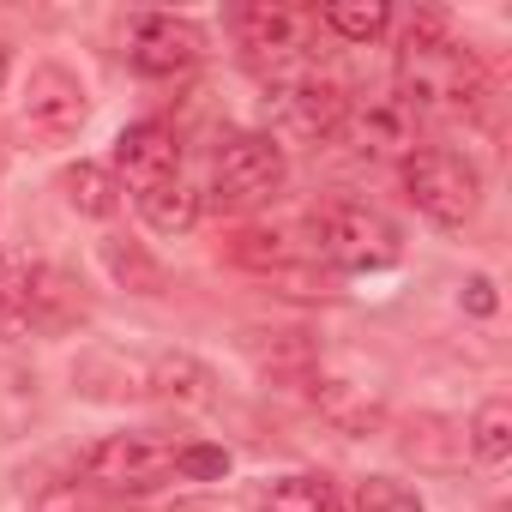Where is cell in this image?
Here are the masks:
<instances>
[{
    "label": "cell",
    "mask_w": 512,
    "mask_h": 512,
    "mask_svg": "<svg viewBox=\"0 0 512 512\" xmlns=\"http://www.w3.org/2000/svg\"><path fill=\"white\" fill-rule=\"evenodd\" d=\"M398 85H404V109H476L488 91V73L470 49H458L446 37V25L434 13H422L404 31V61H398Z\"/></svg>",
    "instance_id": "obj_1"
},
{
    "label": "cell",
    "mask_w": 512,
    "mask_h": 512,
    "mask_svg": "<svg viewBox=\"0 0 512 512\" xmlns=\"http://www.w3.org/2000/svg\"><path fill=\"white\" fill-rule=\"evenodd\" d=\"M314 241H320V253L338 272H386V266H398V253H404L398 223H386L368 205H326L314 217Z\"/></svg>",
    "instance_id": "obj_2"
},
{
    "label": "cell",
    "mask_w": 512,
    "mask_h": 512,
    "mask_svg": "<svg viewBox=\"0 0 512 512\" xmlns=\"http://www.w3.org/2000/svg\"><path fill=\"white\" fill-rule=\"evenodd\" d=\"M284 169L290 163L272 133H235V139H223V151L211 163V193L223 211H253L284 187Z\"/></svg>",
    "instance_id": "obj_3"
},
{
    "label": "cell",
    "mask_w": 512,
    "mask_h": 512,
    "mask_svg": "<svg viewBox=\"0 0 512 512\" xmlns=\"http://www.w3.org/2000/svg\"><path fill=\"white\" fill-rule=\"evenodd\" d=\"M404 187L416 199L422 217H434L440 229H458L476 217V199H482V181L464 157L452 151H410L404 157Z\"/></svg>",
    "instance_id": "obj_4"
},
{
    "label": "cell",
    "mask_w": 512,
    "mask_h": 512,
    "mask_svg": "<svg viewBox=\"0 0 512 512\" xmlns=\"http://www.w3.org/2000/svg\"><path fill=\"white\" fill-rule=\"evenodd\" d=\"M163 476H175V446L157 434H109L85 452V482L109 494H151Z\"/></svg>",
    "instance_id": "obj_5"
},
{
    "label": "cell",
    "mask_w": 512,
    "mask_h": 512,
    "mask_svg": "<svg viewBox=\"0 0 512 512\" xmlns=\"http://www.w3.org/2000/svg\"><path fill=\"white\" fill-rule=\"evenodd\" d=\"M175 169H181V139L163 121H139V127H127L115 139V181H127L139 199L157 193V187H169Z\"/></svg>",
    "instance_id": "obj_6"
},
{
    "label": "cell",
    "mask_w": 512,
    "mask_h": 512,
    "mask_svg": "<svg viewBox=\"0 0 512 512\" xmlns=\"http://www.w3.org/2000/svg\"><path fill=\"white\" fill-rule=\"evenodd\" d=\"M85 115H91L85 85H79L67 67L49 61V67L31 73V85H25V127H37V133H49V139H67V133L85 127Z\"/></svg>",
    "instance_id": "obj_7"
},
{
    "label": "cell",
    "mask_w": 512,
    "mask_h": 512,
    "mask_svg": "<svg viewBox=\"0 0 512 512\" xmlns=\"http://www.w3.org/2000/svg\"><path fill=\"white\" fill-rule=\"evenodd\" d=\"M199 49H205V37H199L187 19H175V13H145V19L133 25V43H127L133 67L151 73V79H163V73H187V67L199 61Z\"/></svg>",
    "instance_id": "obj_8"
},
{
    "label": "cell",
    "mask_w": 512,
    "mask_h": 512,
    "mask_svg": "<svg viewBox=\"0 0 512 512\" xmlns=\"http://www.w3.org/2000/svg\"><path fill=\"white\" fill-rule=\"evenodd\" d=\"M278 109H284V121H290L296 133H308V139H320V133H338V121L350 115L344 91H338L332 79H320V73H296V79H284V97H278Z\"/></svg>",
    "instance_id": "obj_9"
},
{
    "label": "cell",
    "mask_w": 512,
    "mask_h": 512,
    "mask_svg": "<svg viewBox=\"0 0 512 512\" xmlns=\"http://www.w3.org/2000/svg\"><path fill=\"white\" fill-rule=\"evenodd\" d=\"M235 31H241V43L253 49V55H296L302 49V31H308V13H296V7H241V19H235Z\"/></svg>",
    "instance_id": "obj_10"
},
{
    "label": "cell",
    "mask_w": 512,
    "mask_h": 512,
    "mask_svg": "<svg viewBox=\"0 0 512 512\" xmlns=\"http://www.w3.org/2000/svg\"><path fill=\"white\" fill-rule=\"evenodd\" d=\"M344 139H356L362 157H392V151H410V121L398 103H374V109H356L338 121Z\"/></svg>",
    "instance_id": "obj_11"
},
{
    "label": "cell",
    "mask_w": 512,
    "mask_h": 512,
    "mask_svg": "<svg viewBox=\"0 0 512 512\" xmlns=\"http://www.w3.org/2000/svg\"><path fill=\"white\" fill-rule=\"evenodd\" d=\"M61 193H67L85 217H115V211H121V181H115V169H103V163H73V169L61 175Z\"/></svg>",
    "instance_id": "obj_12"
},
{
    "label": "cell",
    "mask_w": 512,
    "mask_h": 512,
    "mask_svg": "<svg viewBox=\"0 0 512 512\" xmlns=\"http://www.w3.org/2000/svg\"><path fill=\"white\" fill-rule=\"evenodd\" d=\"M320 19H326V31H338L344 43H374V37H386L392 7H386V0H332Z\"/></svg>",
    "instance_id": "obj_13"
},
{
    "label": "cell",
    "mask_w": 512,
    "mask_h": 512,
    "mask_svg": "<svg viewBox=\"0 0 512 512\" xmlns=\"http://www.w3.org/2000/svg\"><path fill=\"white\" fill-rule=\"evenodd\" d=\"M139 211H145V223H151L157 235H187V229L199 223V193H193V187H181V181H169V187L145 193V199H139Z\"/></svg>",
    "instance_id": "obj_14"
},
{
    "label": "cell",
    "mask_w": 512,
    "mask_h": 512,
    "mask_svg": "<svg viewBox=\"0 0 512 512\" xmlns=\"http://www.w3.org/2000/svg\"><path fill=\"white\" fill-rule=\"evenodd\" d=\"M266 512H344V500L326 476H284V482H272Z\"/></svg>",
    "instance_id": "obj_15"
},
{
    "label": "cell",
    "mask_w": 512,
    "mask_h": 512,
    "mask_svg": "<svg viewBox=\"0 0 512 512\" xmlns=\"http://www.w3.org/2000/svg\"><path fill=\"white\" fill-rule=\"evenodd\" d=\"M470 452H476L482 464H500V458L512 452V404H506V398H488V404L476 410V422H470Z\"/></svg>",
    "instance_id": "obj_16"
},
{
    "label": "cell",
    "mask_w": 512,
    "mask_h": 512,
    "mask_svg": "<svg viewBox=\"0 0 512 512\" xmlns=\"http://www.w3.org/2000/svg\"><path fill=\"white\" fill-rule=\"evenodd\" d=\"M103 260H109V272H115L127 290H139V296H157V290H163V266H157V260H145L139 247L109 241V247H103Z\"/></svg>",
    "instance_id": "obj_17"
},
{
    "label": "cell",
    "mask_w": 512,
    "mask_h": 512,
    "mask_svg": "<svg viewBox=\"0 0 512 512\" xmlns=\"http://www.w3.org/2000/svg\"><path fill=\"white\" fill-rule=\"evenodd\" d=\"M356 512H422V500H416V488H404L392 476H368L356 488Z\"/></svg>",
    "instance_id": "obj_18"
},
{
    "label": "cell",
    "mask_w": 512,
    "mask_h": 512,
    "mask_svg": "<svg viewBox=\"0 0 512 512\" xmlns=\"http://www.w3.org/2000/svg\"><path fill=\"white\" fill-rule=\"evenodd\" d=\"M175 470L193 482H217L229 470V452L223 446H175Z\"/></svg>",
    "instance_id": "obj_19"
},
{
    "label": "cell",
    "mask_w": 512,
    "mask_h": 512,
    "mask_svg": "<svg viewBox=\"0 0 512 512\" xmlns=\"http://www.w3.org/2000/svg\"><path fill=\"white\" fill-rule=\"evenodd\" d=\"M37 512H91V506H85L79 488H49V494L37 500Z\"/></svg>",
    "instance_id": "obj_20"
},
{
    "label": "cell",
    "mask_w": 512,
    "mask_h": 512,
    "mask_svg": "<svg viewBox=\"0 0 512 512\" xmlns=\"http://www.w3.org/2000/svg\"><path fill=\"white\" fill-rule=\"evenodd\" d=\"M464 302H470V314H494V284H488V278H470Z\"/></svg>",
    "instance_id": "obj_21"
},
{
    "label": "cell",
    "mask_w": 512,
    "mask_h": 512,
    "mask_svg": "<svg viewBox=\"0 0 512 512\" xmlns=\"http://www.w3.org/2000/svg\"><path fill=\"white\" fill-rule=\"evenodd\" d=\"M169 512H217L211 500H181V506H169Z\"/></svg>",
    "instance_id": "obj_22"
},
{
    "label": "cell",
    "mask_w": 512,
    "mask_h": 512,
    "mask_svg": "<svg viewBox=\"0 0 512 512\" xmlns=\"http://www.w3.org/2000/svg\"><path fill=\"white\" fill-rule=\"evenodd\" d=\"M0 85H7V49H0Z\"/></svg>",
    "instance_id": "obj_23"
}]
</instances>
